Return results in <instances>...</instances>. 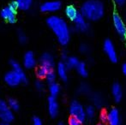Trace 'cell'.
<instances>
[{"mask_svg": "<svg viewBox=\"0 0 126 125\" xmlns=\"http://www.w3.org/2000/svg\"><path fill=\"white\" fill-rule=\"evenodd\" d=\"M47 23L54 33L60 45H66L70 40V29L67 22L62 17L51 15L47 18Z\"/></svg>", "mask_w": 126, "mask_h": 125, "instance_id": "cell-1", "label": "cell"}, {"mask_svg": "<svg viewBox=\"0 0 126 125\" xmlns=\"http://www.w3.org/2000/svg\"><path fill=\"white\" fill-rule=\"evenodd\" d=\"M80 14L88 22H97L105 15L104 3L100 0H87L81 5Z\"/></svg>", "mask_w": 126, "mask_h": 125, "instance_id": "cell-2", "label": "cell"}, {"mask_svg": "<svg viewBox=\"0 0 126 125\" xmlns=\"http://www.w3.org/2000/svg\"><path fill=\"white\" fill-rule=\"evenodd\" d=\"M17 5L15 2L10 3L9 6L5 7L1 11V16L3 20L10 23H15L16 21V10Z\"/></svg>", "mask_w": 126, "mask_h": 125, "instance_id": "cell-3", "label": "cell"}, {"mask_svg": "<svg viewBox=\"0 0 126 125\" xmlns=\"http://www.w3.org/2000/svg\"><path fill=\"white\" fill-rule=\"evenodd\" d=\"M112 23L117 34L121 39H126V23L119 14H113Z\"/></svg>", "mask_w": 126, "mask_h": 125, "instance_id": "cell-4", "label": "cell"}, {"mask_svg": "<svg viewBox=\"0 0 126 125\" xmlns=\"http://www.w3.org/2000/svg\"><path fill=\"white\" fill-rule=\"evenodd\" d=\"M70 115H71V117L79 119L81 122H83L87 117L86 109H84L82 105H81L80 102L76 101V100L72 101L71 104H70Z\"/></svg>", "mask_w": 126, "mask_h": 125, "instance_id": "cell-5", "label": "cell"}, {"mask_svg": "<svg viewBox=\"0 0 126 125\" xmlns=\"http://www.w3.org/2000/svg\"><path fill=\"white\" fill-rule=\"evenodd\" d=\"M103 50H104L105 53L106 54L108 59L112 63H117L118 59V52L116 51V47H115L113 42L111 40H106L103 44Z\"/></svg>", "mask_w": 126, "mask_h": 125, "instance_id": "cell-6", "label": "cell"}, {"mask_svg": "<svg viewBox=\"0 0 126 125\" xmlns=\"http://www.w3.org/2000/svg\"><path fill=\"white\" fill-rule=\"evenodd\" d=\"M0 119L3 123H10L14 119V114L8 103L0 100Z\"/></svg>", "mask_w": 126, "mask_h": 125, "instance_id": "cell-7", "label": "cell"}, {"mask_svg": "<svg viewBox=\"0 0 126 125\" xmlns=\"http://www.w3.org/2000/svg\"><path fill=\"white\" fill-rule=\"evenodd\" d=\"M4 81L10 87H16L21 82H22V77L14 70H10L5 74Z\"/></svg>", "mask_w": 126, "mask_h": 125, "instance_id": "cell-8", "label": "cell"}, {"mask_svg": "<svg viewBox=\"0 0 126 125\" xmlns=\"http://www.w3.org/2000/svg\"><path fill=\"white\" fill-rule=\"evenodd\" d=\"M74 25H75L76 30L80 33H87L89 30L88 21L86 18H84L81 14L74 21Z\"/></svg>", "mask_w": 126, "mask_h": 125, "instance_id": "cell-9", "label": "cell"}, {"mask_svg": "<svg viewBox=\"0 0 126 125\" xmlns=\"http://www.w3.org/2000/svg\"><path fill=\"white\" fill-rule=\"evenodd\" d=\"M62 4L59 1H48L42 3L40 6V10L45 13H53L57 12L61 9Z\"/></svg>", "mask_w": 126, "mask_h": 125, "instance_id": "cell-10", "label": "cell"}, {"mask_svg": "<svg viewBox=\"0 0 126 125\" xmlns=\"http://www.w3.org/2000/svg\"><path fill=\"white\" fill-rule=\"evenodd\" d=\"M40 66L44 67L49 70L53 69L54 67V59L50 53H44L40 59Z\"/></svg>", "mask_w": 126, "mask_h": 125, "instance_id": "cell-11", "label": "cell"}, {"mask_svg": "<svg viewBox=\"0 0 126 125\" xmlns=\"http://www.w3.org/2000/svg\"><path fill=\"white\" fill-rule=\"evenodd\" d=\"M107 123L109 125H119L120 124V116L119 112L116 108H113L108 112Z\"/></svg>", "mask_w": 126, "mask_h": 125, "instance_id": "cell-12", "label": "cell"}, {"mask_svg": "<svg viewBox=\"0 0 126 125\" xmlns=\"http://www.w3.org/2000/svg\"><path fill=\"white\" fill-rule=\"evenodd\" d=\"M36 64V59H35L34 54L32 52H28L25 53L23 57V66L28 69L33 68Z\"/></svg>", "mask_w": 126, "mask_h": 125, "instance_id": "cell-13", "label": "cell"}, {"mask_svg": "<svg viewBox=\"0 0 126 125\" xmlns=\"http://www.w3.org/2000/svg\"><path fill=\"white\" fill-rule=\"evenodd\" d=\"M48 111L52 117H55L58 113V103L54 97L51 96L48 98Z\"/></svg>", "mask_w": 126, "mask_h": 125, "instance_id": "cell-14", "label": "cell"}, {"mask_svg": "<svg viewBox=\"0 0 126 125\" xmlns=\"http://www.w3.org/2000/svg\"><path fill=\"white\" fill-rule=\"evenodd\" d=\"M68 69L66 64L64 62H60L57 66V74H58V77L63 82L67 81L68 78Z\"/></svg>", "mask_w": 126, "mask_h": 125, "instance_id": "cell-15", "label": "cell"}, {"mask_svg": "<svg viewBox=\"0 0 126 125\" xmlns=\"http://www.w3.org/2000/svg\"><path fill=\"white\" fill-rule=\"evenodd\" d=\"M111 94L116 102H119L123 98V89L119 83H114L111 87Z\"/></svg>", "mask_w": 126, "mask_h": 125, "instance_id": "cell-16", "label": "cell"}, {"mask_svg": "<svg viewBox=\"0 0 126 125\" xmlns=\"http://www.w3.org/2000/svg\"><path fill=\"white\" fill-rule=\"evenodd\" d=\"M10 65H11L12 70L16 72V73L22 77V82H23V83H26V82H28V79H27V76H26L25 73H24L23 69H22V66L20 65V63L15 60H11L10 61Z\"/></svg>", "mask_w": 126, "mask_h": 125, "instance_id": "cell-17", "label": "cell"}, {"mask_svg": "<svg viewBox=\"0 0 126 125\" xmlns=\"http://www.w3.org/2000/svg\"><path fill=\"white\" fill-rule=\"evenodd\" d=\"M64 13L67 18H68L69 20L72 21V22H74L76 17L80 15L77 9H76L75 6H73V5H68V6L65 8Z\"/></svg>", "mask_w": 126, "mask_h": 125, "instance_id": "cell-18", "label": "cell"}, {"mask_svg": "<svg viewBox=\"0 0 126 125\" xmlns=\"http://www.w3.org/2000/svg\"><path fill=\"white\" fill-rule=\"evenodd\" d=\"M17 5V8L22 10H28L31 8L33 4V0H15Z\"/></svg>", "mask_w": 126, "mask_h": 125, "instance_id": "cell-19", "label": "cell"}, {"mask_svg": "<svg viewBox=\"0 0 126 125\" xmlns=\"http://www.w3.org/2000/svg\"><path fill=\"white\" fill-rule=\"evenodd\" d=\"M64 63L68 69H76V67H77V65L79 64L80 61L76 57L71 56V57H69L68 58L65 60Z\"/></svg>", "mask_w": 126, "mask_h": 125, "instance_id": "cell-20", "label": "cell"}, {"mask_svg": "<svg viewBox=\"0 0 126 125\" xmlns=\"http://www.w3.org/2000/svg\"><path fill=\"white\" fill-rule=\"evenodd\" d=\"M76 71L77 73L81 75V77H87L88 76V67H87V64L83 62H80L79 64L77 65L76 67Z\"/></svg>", "mask_w": 126, "mask_h": 125, "instance_id": "cell-21", "label": "cell"}, {"mask_svg": "<svg viewBox=\"0 0 126 125\" xmlns=\"http://www.w3.org/2000/svg\"><path fill=\"white\" fill-rule=\"evenodd\" d=\"M49 92H50V94H51V97L56 98L60 92L59 85H58V83H56V82L50 84V86H49Z\"/></svg>", "mask_w": 126, "mask_h": 125, "instance_id": "cell-22", "label": "cell"}, {"mask_svg": "<svg viewBox=\"0 0 126 125\" xmlns=\"http://www.w3.org/2000/svg\"><path fill=\"white\" fill-rule=\"evenodd\" d=\"M49 71H50V70L47 69L40 66L38 68V69H37V71H36L37 76H38L39 78H46V77H47V73H48Z\"/></svg>", "mask_w": 126, "mask_h": 125, "instance_id": "cell-23", "label": "cell"}, {"mask_svg": "<svg viewBox=\"0 0 126 125\" xmlns=\"http://www.w3.org/2000/svg\"><path fill=\"white\" fill-rule=\"evenodd\" d=\"M56 78H57V74L55 73V71L53 69L50 70V71L47 73V77H46V79H47V82H48L49 84L54 83L55 81H56Z\"/></svg>", "mask_w": 126, "mask_h": 125, "instance_id": "cell-24", "label": "cell"}, {"mask_svg": "<svg viewBox=\"0 0 126 125\" xmlns=\"http://www.w3.org/2000/svg\"><path fill=\"white\" fill-rule=\"evenodd\" d=\"M8 105L12 111H17L19 109V103L15 98H10L8 101Z\"/></svg>", "mask_w": 126, "mask_h": 125, "instance_id": "cell-25", "label": "cell"}, {"mask_svg": "<svg viewBox=\"0 0 126 125\" xmlns=\"http://www.w3.org/2000/svg\"><path fill=\"white\" fill-rule=\"evenodd\" d=\"M95 115V110L94 108V106H92V105H89V106H88L86 108V116L88 117H89V118H92V117H94Z\"/></svg>", "mask_w": 126, "mask_h": 125, "instance_id": "cell-26", "label": "cell"}, {"mask_svg": "<svg viewBox=\"0 0 126 125\" xmlns=\"http://www.w3.org/2000/svg\"><path fill=\"white\" fill-rule=\"evenodd\" d=\"M79 51H80V52H81V53L87 54V53H88V52H89L90 48H89V46L87 45V44H81V45H80V47H79Z\"/></svg>", "mask_w": 126, "mask_h": 125, "instance_id": "cell-27", "label": "cell"}, {"mask_svg": "<svg viewBox=\"0 0 126 125\" xmlns=\"http://www.w3.org/2000/svg\"><path fill=\"white\" fill-rule=\"evenodd\" d=\"M18 40L21 44H25L28 41V38H27L26 34L24 33H22V31H20L18 33Z\"/></svg>", "mask_w": 126, "mask_h": 125, "instance_id": "cell-28", "label": "cell"}, {"mask_svg": "<svg viewBox=\"0 0 126 125\" xmlns=\"http://www.w3.org/2000/svg\"><path fill=\"white\" fill-rule=\"evenodd\" d=\"M93 101L97 106H100V105H102L103 100H102V98H101L100 95L95 94V95H94V97H93Z\"/></svg>", "mask_w": 126, "mask_h": 125, "instance_id": "cell-29", "label": "cell"}, {"mask_svg": "<svg viewBox=\"0 0 126 125\" xmlns=\"http://www.w3.org/2000/svg\"><path fill=\"white\" fill-rule=\"evenodd\" d=\"M69 125H82V122L76 117H70V118L69 119Z\"/></svg>", "mask_w": 126, "mask_h": 125, "instance_id": "cell-30", "label": "cell"}, {"mask_svg": "<svg viewBox=\"0 0 126 125\" xmlns=\"http://www.w3.org/2000/svg\"><path fill=\"white\" fill-rule=\"evenodd\" d=\"M107 119H108V113H106L105 111L101 112L100 114V120L101 121V123L104 124V123L107 122Z\"/></svg>", "mask_w": 126, "mask_h": 125, "instance_id": "cell-31", "label": "cell"}, {"mask_svg": "<svg viewBox=\"0 0 126 125\" xmlns=\"http://www.w3.org/2000/svg\"><path fill=\"white\" fill-rule=\"evenodd\" d=\"M35 87L37 88V90L40 91V92H41V91L44 90V84L42 82H40V81H37L36 82H35Z\"/></svg>", "mask_w": 126, "mask_h": 125, "instance_id": "cell-32", "label": "cell"}, {"mask_svg": "<svg viewBox=\"0 0 126 125\" xmlns=\"http://www.w3.org/2000/svg\"><path fill=\"white\" fill-rule=\"evenodd\" d=\"M79 91L81 93H82V94H87V93L89 91V88H88V87L86 85V84H82V85L80 87Z\"/></svg>", "mask_w": 126, "mask_h": 125, "instance_id": "cell-33", "label": "cell"}, {"mask_svg": "<svg viewBox=\"0 0 126 125\" xmlns=\"http://www.w3.org/2000/svg\"><path fill=\"white\" fill-rule=\"evenodd\" d=\"M33 125H42V122L39 117H34L33 119Z\"/></svg>", "mask_w": 126, "mask_h": 125, "instance_id": "cell-34", "label": "cell"}, {"mask_svg": "<svg viewBox=\"0 0 126 125\" xmlns=\"http://www.w3.org/2000/svg\"><path fill=\"white\" fill-rule=\"evenodd\" d=\"M113 1L115 2L116 4L119 5V6H122V5H124L125 3L126 0H113Z\"/></svg>", "mask_w": 126, "mask_h": 125, "instance_id": "cell-35", "label": "cell"}, {"mask_svg": "<svg viewBox=\"0 0 126 125\" xmlns=\"http://www.w3.org/2000/svg\"><path fill=\"white\" fill-rule=\"evenodd\" d=\"M122 72L126 76V63H123V65H122Z\"/></svg>", "mask_w": 126, "mask_h": 125, "instance_id": "cell-36", "label": "cell"}, {"mask_svg": "<svg viewBox=\"0 0 126 125\" xmlns=\"http://www.w3.org/2000/svg\"><path fill=\"white\" fill-rule=\"evenodd\" d=\"M1 125H10V123H2Z\"/></svg>", "mask_w": 126, "mask_h": 125, "instance_id": "cell-37", "label": "cell"}, {"mask_svg": "<svg viewBox=\"0 0 126 125\" xmlns=\"http://www.w3.org/2000/svg\"><path fill=\"white\" fill-rule=\"evenodd\" d=\"M58 125H65V124H63V123H59V124H58Z\"/></svg>", "mask_w": 126, "mask_h": 125, "instance_id": "cell-38", "label": "cell"}, {"mask_svg": "<svg viewBox=\"0 0 126 125\" xmlns=\"http://www.w3.org/2000/svg\"><path fill=\"white\" fill-rule=\"evenodd\" d=\"M97 125H105V124H102V123H101V124H98Z\"/></svg>", "mask_w": 126, "mask_h": 125, "instance_id": "cell-39", "label": "cell"}]
</instances>
